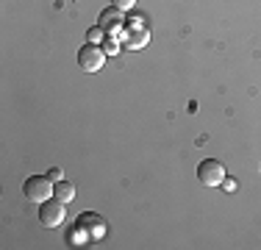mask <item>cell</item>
Returning <instances> with one entry per match:
<instances>
[{"label":"cell","mask_w":261,"mask_h":250,"mask_svg":"<svg viewBox=\"0 0 261 250\" xmlns=\"http://www.w3.org/2000/svg\"><path fill=\"white\" fill-rule=\"evenodd\" d=\"M53 189H56V184L47 175H31V178H25L22 195H25V200H31V203H45V200L53 197Z\"/></svg>","instance_id":"cell-2"},{"label":"cell","mask_w":261,"mask_h":250,"mask_svg":"<svg viewBox=\"0 0 261 250\" xmlns=\"http://www.w3.org/2000/svg\"><path fill=\"white\" fill-rule=\"evenodd\" d=\"M111 6H117V9L128 11V9H134V6H136V0H111Z\"/></svg>","instance_id":"cell-10"},{"label":"cell","mask_w":261,"mask_h":250,"mask_svg":"<svg viewBox=\"0 0 261 250\" xmlns=\"http://www.w3.org/2000/svg\"><path fill=\"white\" fill-rule=\"evenodd\" d=\"M97 25L103 28V34L109 36H120L122 25H125V11L117 9V6H109V9L100 11V17H97Z\"/></svg>","instance_id":"cell-6"},{"label":"cell","mask_w":261,"mask_h":250,"mask_svg":"<svg viewBox=\"0 0 261 250\" xmlns=\"http://www.w3.org/2000/svg\"><path fill=\"white\" fill-rule=\"evenodd\" d=\"M53 197H59L61 203H72V200H75V186H72L70 181H56Z\"/></svg>","instance_id":"cell-7"},{"label":"cell","mask_w":261,"mask_h":250,"mask_svg":"<svg viewBox=\"0 0 261 250\" xmlns=\"http://www.w3.org/2000/svg\"><path fill=\"white\" fill-rule=\"evenodd\" d=\"M64 206L59 197H50L45 200V203H39V222L45 225V228H61L64 225Z\"/></svg>","instance_id":"cell-4"},{"label":"cell","mask_w":261,"mask_h":250,"mask_svg":"<svg viewBox=\"0 0 261 250\" xmlns=\"http://www.w3.org/2000/svg\"><path fill=\"white\" fill-rule=\"evenodd\" d=\"M106 56L109 53L103 50V45L86 42V45H81V50H78V64H81L84 72H97V70L106 67Z\"/></svg>","instance_id":"cell-3"},{"label":"cell","mask_w":261,"mask_h":250,"mask_svg":"<svg viewBox=\"0 0 261 250\" xmlns=\"http://www.w3.org/2000/svg\"><path fill=\"white\" fill-rule=\"evenodd\" d=\"M120 39H122V47H128V50L147 47L150 45V22H147L142 14L125 17V25H122V31H120Z\"/></svg>","instance_id":"cell-1"},{"label":"cell","mask_w":261,"mask_h":250,"mask_svg":"<svg viewBox=\"0 0 261 250\" xmlns=\"http://www.w3.org/2000/svg\"><path fill=\"white\" fill-rule=\"evenodd\" d=\"M103 28H100V25H95V28H89V34H86V39H89V42H95V45H100V42H103Z\"/></svg>","instance_id":"cell-9"},{"label":"cell","mask_w":261,"mask_h":250,"mask_svg":"<svg viewBox=\"0 0 261 250\" xmlns=\"http://www.w3.org/2000/svg\"><path fill=\"white\" fill-rule=\"evenodd\" d=\"M100 45H103V50L109 56H117V53H120V47H122V39H120V36H109V34H106Z\"/></svg>","instance_id":"cell-8"},{"label":"cell","mask_w":261,"mask_h":250,"mask_svg":"<svg viewBox=\"0 0 261 250\" xmlns=\"http://www.w3.org/2000/svg\"><path fill=\"white\" fill-rule=\"evenodd\" d=\"M197 178H200L203 186H222L228 175H225V167L217 159H203L197 164Z\"/></svg>","instance_id":"cell-5"},{"label":"cell","mask_w":261,"mask_h":250,"mask_svg":"<svg viewBox=\"0 0 261 250\" xmlns=\"http://www.w3.org/2000/svg\"><path fill=\"white\" fill-rule=\"evenodd\" d=\"M47 178H50V181H53V184H56V181H64V172H61V170H59V167H53V170H50V172H47Z\"/></svg>","instance_id":"cell-11"}]
</instances>
